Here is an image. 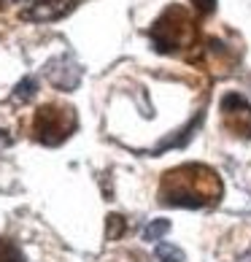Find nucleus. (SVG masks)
<instances>
[{"label": "nucleus", "instance_id": "6", "mask_svg": "<svg viewBox=\"0 0 251 262\" xmlns=\"http://www.w3.org/2000/svg\"><path fill=\"white\" fill-rule=\"evenodd\" d=\"M157 257L165 259V262H181L184 254H181V249L170 246V244H157Z\"/></svg>", "mask_w": 251, "mask_h": 262}, {"label": "nucleus", "instance_id": "12", "mask_svg": "<svg viewBox=\"0 0 251 262\" xmlns=\"http://www.w3.org/2000/svg\"><path fill=\"white\" fill-rule=\"evenodd\" d=\"M0 3H8V0H0Z\"/></svg>", "mask_w": 251, "mask_h": 262}, {"label": "nucleus", "instance_id": "7", "mask_svg": "<svg viewBox=\"0 0 251 262\" xmlns=\"http://www.w3.org/2000/svg\"><path fill=\"white\" fill-rule=\"evenodd\" d=\"M0 262H25L22 254L16 251L14 244H8V241H0Z\"/></svg>", "mask_w": 251, "mask_h": 262}, {"label": "nucleus", "instance_id": "10", "mask_svg": "<svg viewBox=\"0 0 251 262\" xmlns=\"http://www.w3.org/2000/svg\"><path fill=\"white\" fill-rule=\"evenodd\" d=\"M33 86H35V84H33L30 79H27V81H22V84L16 86V98H22V100H25V98H30V95L35 92Z\"/></svg>", "mask_w": 251, "mask_h": 262}, {"label": "nucleus", "instance_id": "9", "mask_svg": "<svg viewBox=\"0 0 251 262\" xmlns=\"http://www.w3.org/2000/svg\"><path fill=\"white\" fill-rule=\"evenodd\" d=\"M122 230H124V222L122 216H108V227H105V232H108V238H119L122 235Z\"/></svg>", "mask_w": 251, "mask_h": 262}, {"label": "nucleus", "instance_id": "4", "mask_svg": "<svg viewBox=\"0 0 251 262\" xmlns=\"http://www.w3.org/2000/svg\"><path fill=\"white\" fill-rule=\"evenodd\" d=\"M221 114H224V122L230 130L251 135V105L243 100V95L238 92L224 95L221 98Z\"/></svg>", "mask_w": 251, "mask_h": 262}, {"label": "nucleus", "instance_id": "3", "mask_svg": "<svg viewBox=\"0 0 251 262\" xmlns=\"http://www.w3.org/2000/svg\"><path fill=\"white\" fill-rule=\"evenodd\" d=\"M35 135L38 141H43L46 146H57L62 143L71 130L76 127V116L71 108H54V105H46V108H38L35 114Z\"/></svg>", "mask_w": 251, "mask_h": 262}, {"label": "nucleus", "instance_id": "8", "mask_svg": "<svg viewBox=\"0 0 251 262\" xmlns=\"http://www.w3.org/2000/svg\"><path fill=\"white\" fill-rule=\"evenodd\" d=\"M168 227H170V222H165V219L151 222V225L146 227V241H159V235H162V232H168Z\"/></svg>", "mask_w": 251, "mask_h": 262}, {"label": "nucleus", "instance_id": "5", "mask_svg": "<svg viewBox=\"0 0 251 262\" xmlns=\"http://www.w3.org/2000/svg\"><path fill=\"white\" fill-rule=\"evenodd\" d=\"M76 6V0H35L30 8H25L22 16L30 22H49V19L62 16L65 11H71Z\"/></svg>", "mask_w": 251, "mask_h": 262}, {"label": "nucleus", "instance_id": "1", "mask_svg": "<svg viewBox=\"0 0 251 262\" xmlns=\"http://www.w3.org/2000/svg\"><path fill=\"white\" fill-rule=\"evenodd\" d=\"M221 192V184L214 170L202 165H184L178 170H170L162 181V200L170 206H206L214 203Z\"/></svg>", "mask_w": 251, "mask_h": 262}, {"label": "nucleus", "instance_id": "2", "mask_svg": "<svg viewBox=\"0 0 251 262\" xmlns=\"http://www.w3.org/2000/svg\"><path fill=\"white\" fill-rule=\"evenodd\" d=\"M151 38H154V46L159 52H173V49L187 46L195 38V25H192V19L181 8H168L159 16V22L154 25Z\"/></svg>", "mask_w": 251, "mask_h": 262}, {"label": "nucleus", "instance_id": "11", "mask_svg": "<svg viewBox=\"0 0 251 262\" xmlns=\"http://www.w3.org/2000/svg\"><path fill=\"white\" fill-rule=\"evenodd\" d=\"M202 14H208V11H214V6H216V0H192Z\"/></svg>", "mask_w": 251, "mask_h": 262}]
</instances>
